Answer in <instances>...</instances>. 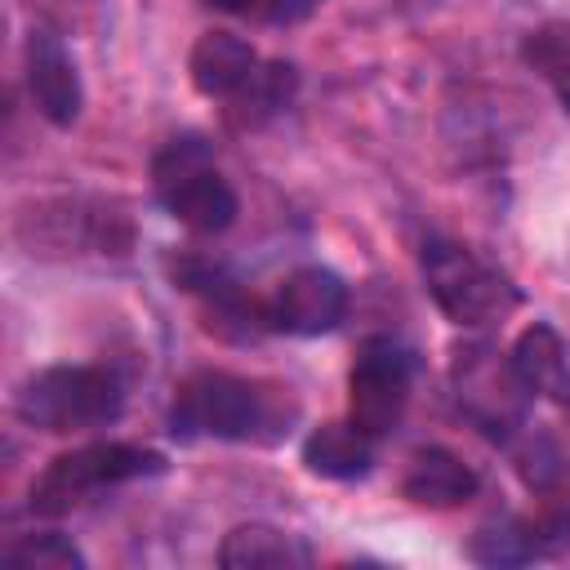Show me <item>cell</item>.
Returning a JSON list of instances; mask_svg holds the SVG:
<instances>
[{"instance_id": "9c48e42d", "label": "cell", "mask_w": 570, "mask_h": 570, "mask_svg": "<svg viewBox=\"0 0 570 570\" xmlns=\"http://www.w3.org/2000/svg\"><path fill=\"white\" fill-rule=\"evenodd\" d=\"M463 356H468V365H459V405H463L490 436L508 432V423L521 419V396H530V392L521 387L512 361H508V365L481 361V356H485L481 347H476V352H463Z\"/></svg>"}, {"instance_id": "30bf717a", "label": "cell", "mask_w": 570, "mask_h": 570, "mask_svg": "<svg viewBox=\"0 0 570 570\" xmlns=\"http://www.w3.org/2000/svg\"><path fill=\"white\" fill-rule=\"evenodd\" d=\"M508 361H512V370L530 396H548L557 405H570V356H566V343L552 325H543V321L525 325L517 334Z\"/></svg>"}, {"instance_id": "4fadbf2b", "label": "cell", "mask_w": 570, "mask_h": 570, "mask_svg": "<svg viewBox=\"0 0 570 570\" xmlns=\"http://www.w3.org/2000/svg\"><path fill=\"white\" fill-rule=\"evenodd\" d=\"M303 463H307V472H316L325 481H356L374 468V436L365 428H356L352 419L321 423L303 441Z\"/></svg>"}, {"instance_id": "ac0fdd59", "label": "cell", "mask_w": 570, "mask_h": 570, "mask_svg": "<svg viewBox=\"0 0 570 570\" xmlns=\"http://www.w3.org/2000/svg\"><path fill=\"white\" fill-rule=\"evenodd\" d=\"M205 4H214V9H223V13H245V9L258 4V0H205Z\"/></svg>"}, {"instance_id": "5b68a950", "label": "cell", "mask_w": 570, "mask_h": 570, "mask_svg": "<svg viewBox=\"0 0 570 570\" xmlns=\"http://www.w3.org/2000/svg\"><path fill=\"white\" fill-rule=\"evenodd\" d=\"M423 281L454 325H490L521 303V289L459 240L423 245Z\"/></svg>"}, {"instance_id": "6da1fadb", "label": "cell", "mask_w": 570, "mask_h": 570, "mask_svg": "<svg viewBox=\"0 0 570 570\" xmlns=\"http://www.w3.org/2000/svg\"><path fill=\"white\" fill-rule=\"evenodd\" d=\"M125 410V383L107 365H49L18 383L13 414L40 432H89Z\"/></svg>"}, {"instance_id": "3957f363", "label": "cell", "mask_w": 570, "mask_h": 570, "mask_svg": "<svg viewBox=\"0 0 570 570\" xmlns=\"http://www.w3.org/2000/svg\"><path fill=\"white\" fill-rule=\"evenodd\" d=\"M169 463L160 450L147 445H129V441H94L80 450L58 454L36 481H31V512L40 517H62L76 503H85L89 494L120 485V481H138V476H160Z\"/></svg>"}, {"instance_id": "7c38bea8", "label": "cell", "mask_w": 570, "mask_h": 570, "mask_svg": "<svg viewBox=\"0 0 570 570\" xmlns=\"http://www.w3.org/2000/svg\"><path fill=\"white\" fill-rule=\"evenodd\" d=\"M258 67V53L236 31H205L191 45V85L205 98H232Z\"/></svg>"}, {"instance_id": "8fae6325", "label": "cell", "mask_w": 570, "mask_h": 570, "mask_svg": "<svg viewBox=\"0 0 570 570\" xmlns=\"http://www.w3.org/2000/svg\"><path fill=\"white\" fill-rule=\"evenodd\" d=\"M401 494L419 508H459L476 494V472L459 454L428 445L410 459V468L401 476Z\"/></svg>"}, {"instance_id": "ba28073f", "label": "cell", "mask_w": 570, "mask_h": 570, "mask_svg": "<svg viewBox=\"0 0 570 570\" xmlns=\"http://www.w3.org/2000/svg\"><path fill=\"white\" fill-rule=\"evenodd\" d=\"M22 62H27V89H31V102L40 107V116L58 129H71L80 120L85 89H80V71H76L67 45L58 40V31L31 27V36L22 45Z\"/></svg>"}, {"instance_id": "8992f818", "label": "cell", "mask_w": 570, "mask_h": 570, "mask_svg": "<svg viewBox=\"0 0 570 570\" xmlns=\"http://www.w3.org/2000/svg\"><path fill=\"white\" fill-rule=\"evenodd\" d=\"M410 383H414V352L387 334L365 338L352 361V374H347L352 423L365 428L374 441L387 436L405 414Z\"/></svg>"}, {"instance_id": "7a4b0ae2", "label": "cell", "mask_w": 570, "mask_h": 570, "mask_svg": "<svg viewBox=\"0 0 570 570\" xmlns=\"http://www.w3.org/2000/svg\"><path fill=\"white\" fill-rule=\"evenodd\" d=\"M151 187L165 214H174L183 227L214 236L227 232L236 218V191L214 165V147L200 134L169 138L151 160Z\"/></svg>"}, {"instance_id": "277c9868", "label": "cell", "mask_w": 570, "mask_h": 570, "mask_svg": "<svg viewBox=\"0 0 570 570\" xmlns=\"http://www.w3.org/2000/svg\"><path fill=\"white\" fill-rule=\"evenodd\" d=\"M267 423H276L272 396L258 383L223 374V370L191 374L178 387L174 410H169V436H178V441H200V436L249 441Z\"/></svg>"}, {"instance_id": "52a82bcc", "label": "cell", "mask_w": 570, "mask_h": 570, "mask_svg": "<svg viewBox=\"0 0 570 570\" xmlns=\"http://www.w3.org/2000/svg\"><path fill=\"white\" fill-rule=\"evenodd\" d=\"M343 316H347V285L338 272H330L321 263L289 272L267 303V325L298 334V338L330 334V330H338Z\"/></svg>"}, {"instance_id": "9a60e30c", "label": "cell", "mask_w": 570, "mask_h": 570, "mask_svg": "<svg viewBox=\"0 0 570 570\" xmlns=\"http://www.w3.org/2000/svg\"><path fill=\"white\" fill-rule=\"evenodd\" d=\"M294 85H298V76H294L289 62H258L254 76L227 98L232 102V120L236 125H263L267 116H276L289 102Z\"/></svg>"}, {"instance_id": "5bb4252c", "label": "cell", "mask_w": 570, "mask_h": 570, "mask_svg": "<svg viewBox=\"0 0 570 570\" xmlns=\"http://www.w3.org/2000/svg\"><path fill=\"white\" fill-rule=\"evenodd\" d=\"M218 566L223 570H294V566H312V548L298 534L249 521L218 543Z\"/></svg>"}, {"instance_id": "2e32d148", "label": "cell", "mask_w": 570, "mask_h": 570, "mask_svg": "<svg viewBox=\"0 0 570 570\" xmlns=\"http://www.w3.org/2000/svg\"><path fill=\"white\" fill-rule=\"evenodd\" d=\"M0 566L4 570H85V552L58 534V530H45V534H22L13 539L4 552H0Z\"/></svg>"}, {"instance_id": "e0dca14e", "label": "cell", "mask_w": 570, "mask_h": 570, "mask_svg": "<svg viewBox=\"0 0 570 570\" xmlns=\"http://www.w3.org/2000/svg\"><path fill=\"white\" fill-rule=\"evenodd\" d=\"M312 4H316V0H267V13H272L276 22H294V18H303Z\"/></svg>"}]
</instances>
